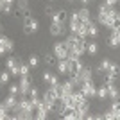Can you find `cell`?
Segmentation results:
<instances>
[{"label":"cell","mask_w":120,"mask_h":120,"mask_svg":"<svg viewBox=\"0 0 120 120\" xmlns=\"http://www.w3.org/2000/svg\"><path fill=\"white\" fill-rule=\"evenodd\" d=\"M79 90L82 91V95H84L86 99H95V95H97V86H95V82H93V79L84 81V82L81 84Z\"/></svg>","instance_id":"obj_1"},{"label":"cell","mask_w":120,"mask_h":120,"mask_svg":"<svg viewBox=\"0 0 120 120\" xmlns=\"http://www.w3.org/2000/svg\"><path fill=\"white\" fill-rule=\"evenodd\" d=\"M13 50H15V43H13V40L7 38V36L0 34V52H2V56H4V54H11Z\"/></svg>","instance_id":"obj_2"},{"label":"cell","mask_w":120,"mask_h":120,"mask_svg":"<svg viewBox=\"0 0 120 120\" xmlns=\"http://www.w3.org/2000/svg\"><path fill=\"white\" fill-rule=\"evenodd\" d=\"M52 52H54V56L57 57V59H68V49L65 47V43H63V41H57V43H54V47H52Z\"/></svg>","instance_id":"obj_3"},{"label":"cell","mask_w":120,"mask_h":120,"mask_svg":"<svg viewBox=\"0 0 120 120\" xmlns=\"http://www.w3.org/2000/svg\"><path fill=\"white\" fill-rule=\"evenodd\" d=\"M18 84H20V97H27L30 86H32L29 75H20V82H18Z\"/></svg>","instance_id":"obj_4"},{"label":"cell","mask_w":120,"mask_h":120,"mask_svg":"<svg viewBox=\"0 0 120 120\" xmlns=\"http://www.w3.org/2000/svg\"><path fill=\"white\" fill-rule=\"evenodd\" d=\"M16 104H18V95H13V93H9V95H7L2 102H0V106H2V108H5L9 113H11V109H13Z\"/></svg>","instance_id":"obj_5"},{"label":"cell","mask_w":120,"mask_h":120,"mask_svg":"<svg viewBox=\"0 0 120 120\" xmlns=\"http://www.w3.org/2000/svg\"><path fill=\"white\" fill-rule=\"evenodd\" d=\"M50 36H54V38H57V36H63L66 32V27L65 23H57V22H52L50 23Z\"/></svg>","instance_id":"obj_6"},{"label":"cell","mask_w":120,"mask_h":120,"mask_svg":"<svg viewBox=\"0 0 120 120\" xmlns=\"http://www.w3.org/2000/svg\"><path fill=\"white\" fill-rule=\"evenodd\" d=\"M68 20V13L65 9H56L54 15H52V22H57V23H66Z\"/></svg>","instance_id":"obj_7"},{"label":"cell","mask_w":120,"mask_h":120,"mask_svg":"<svg viewBox=\"0 0 120 120\" xmlns=\"http://www.w3.org/2000/svg\"><path fill=\"white\" fill-rule=\"evenodd\" d=\"M106 86H108V99H111V100L120 99V90L116 88L115 82H106Z\"/></svg>","instance_id":"obj_8"},{"label":"cell","mask_w":120,"mask_h":120,"mask_svg":"<svg viewBox=\"0 0 120 120\" xmlns=\"http://www.w3.org/2000/svg\"><path fill=\"white\" fill-rule=\"evenodd\" d=\"M43 81H45L49 86H56V84H59V77L56 74H52V72H43Z\"/></svg>","instance_id":"obj_9"},{"label":"cell","mask_w":120,"mask_h":120,"mask_svg":"<svg viewBox=\"0 0 120 120\" xmlns=\"http://www.w3.org/2000/svg\"><path fill=\"white\" fill-rule=\"evenodd\" d=\"M56 70L59 75H68V59H57V65H56Z\"/></svg>","instance_id":"obj_10"},{"label":"cell","mask_w":120,"mask_h":120,"mask_svg":"<svg viewBox=\"0 0 120 120\" xmlns=\"http://www.w3.org/2000/svg\"><path fill=\"white\" fill-rule=\"evenodd\" d=\"M79 79L84 82V81H90V79H93V70H91L90 66H82V70L79 72Z\"/></svg>","instance_id":"obj_11"},{"label":"cell","mask_w":120,"mask_h":120,"mask_svg":"<svg viewBox=\"0 0 120 120\" xmlns=\"http://www.w3.org/2000/svg\"><path fill=\"white\" fill-rule=\"evenodd\" d=\"M61 90H63V95H61V97L72 95V93H74V90H75V86L72 84V81L68 79V81H65V82H61Z\"/></svg>","instance_id":"obj_12"},{"label":"cell","mask_w":120,"mask_h":120,"mask_svg":"<svg viewBox=\"0 0 120 120\" xmlns=\"http://www.w3.org/2000/svg\"><path fill=\"white\" fill-rule=\"evenodd\" d=\"M108 43H109V47H118L120 45V32L116 29H111V36H109V40H108Z\"/></svg>","instance_id":"obj_13"},{"label":"cell","mask_w":120,"mask_h":120,"mask_svg":"<svg viewBox=\"0 0 120 120\" xmlns=\"http://www.w3.org/2000/svg\"><path fill=\"white\" fill-rule=\"evenodd\" d=\"M86 27H88V36L90 38H97L99 36V27H97V23L93 20L86 22Z\"/></svg>","instance_id":"obj_14"},{"label":"cell","mask_w":120,"mask_h":120,"mask_svg":"<svg viewBox=\"0 0 120 120\" xmlns=\"http://www.w3.org/2000/svg\"><path fill=\"white\" fill-rule=\"evenodd\" d=\"M77 15H79V20L82 22V23H86V22H90V20H91L90 9H86V7H81V9L77 11Z\"/></svg>","instance_id":"obj_15"},{"label":"cell","mask_w":120,"mask_h":120,"mask_svg":"<svg viewBox=\"0 0 120 120\" xmlns=\"http://www.w3.org/2000/svg\"><path fill=\"white\" fill-rule=\"evenodd\" d=\"M95 99H99V100H106V99H108V86H106V84H100L99 88H97Z\"/></svg>","instance_id":"obj_16"},{"label":"cell","mask_w":120,"mask_h":120,"mask_svg":"<svg viewBox=\"0 0 120 120\" xmlns=\"http://www.w3.org/2000/svg\"><path fill=\"white\" fill-rule=\"evenodd\" d=\"M97 52H99V45H97L95 41H86V54L95 56Z\"/></svg>","instance_id":"obj_17"},{"label":"cell","mask_w":120,"mask_h":120,"mask_svg":"<svg viewBox=\"0 0 120 120\" xmlns=\"http://www.w3.org/2000/svg\"><path fill=\"white\" fill-rule=\"evenodd\" d=\"M109 65H111V61H109V59H102V61L99 63V68H97V70H99V74L104 75L106 72L109 70Z\"/></svg>","instance_id":"obj_18"},{"label":"cell","mask_w":120,"mask_h":120,"mask_svg":"<svg viewBox=\"0 0 120 120\" xmlns=\"http://www.w3.org/2000/svg\"><path fill=\"white\" fill-rule=\"evenodd\" d=\"M18 65H20V61L16 59L15 56H11L9 59L5 61V70H13V68H16V66H18Z\"/></svg>","instance_id":"obj_19"},{"label":"cell","mask_w":120,"mask_h":120,"mask_svg":"<svg viewBox=\"0 0 120 120\" xmlns=\"http://www.w3.org/2000/svg\"><path fill=\"white\" fill-rule=\"evenodd\" d=\"M45 65L47 66H56L57 65V57L54 56V52H52V54H45Z\"/></svg>","instance_id":"obj_20"},{"label":"cell","mask_w":120,"mask_h":120,"mask_svg":"<svg viewBox=\"0 0 120 120\" xmlns=\"http://www.w3.org/2000/svg\"><path fill=\"white\" fill-rule=\"evenodd\" d=\"M75 34L79 36V38H82V40H86V38H88V27H86V23L81 25L79 29H77V32H75Z\"/></svg>","instance_id":"obj_21"},{"label":"cell","mask_w":120,"mask_h":120,"mask_svg":"<svg viewBox=\"0 0 120 120\" xmlns=\"http://www.w3.org/2000/svg\"><path fill=\"white\" fill-rule=\"evenodd\" d=\"M11 77H13V75H11V72H9V70H4L2 74H0V82H2V84H7Z\"/></svg>","instance_id":"obj_22"},{"label":"cell","mask_w":120,"mask_h":120,"mask_svg":"<svg viewBox=\"0 0 120 120\" xmlns=\"http://www.w3.org/2000/svg\"><path fill=\"white\" fill-rule=\"evenodd\" d=\"M102 116H104L106 120H116V111H115V109H111V108H109V109L106 111V113H104Z\"/></svg>","instance_id":"obj_23"},{"label":"cell","mask_w":120,"mask_h":120,"mask_svg":"<svg viewBox=\"0 0 120 120\" xmlns=\"http://www.w3.org/2000/svg\"><path fill=\"white\" fill-rule=\"evenodd\" d=\"M27 63H29V66L30 68H36V66L40 65V59H38V56H29V61H27Z\"/></svg>","instance_id":"obj_24"},{"label":"cell","mask_w":120,"mask_h":120,"mask_svg":"<svg viewBox=\"0 0 120 120\" xmlns=\"http://www.w3.org/2000/svg\"><path fill=\"white\" fill-rule=\"evenodd\" d=\"M9 93H13V95H18V97H20V84H18V82H13V84H9Z\"/></svg>","instance_id":"obj_25"},{"label":"cell","mask_w":120,"mask_h":120,"mask_svg":"<svg viewBox=\"0 0 120 120\" xmlns=\"http://www.w3.org/2000/svg\"><path fill=\"white\" fill-rule=\"evenodd\" d=\"M29 74H30L29 63H20V75H29Z\"/></svg>","instance_id":"obj_26"},{"label":"cell","mask_w":120,"mask_h":120,"mask_svg":"<svg viewBox=\"0 0 120 120\" xmlns=\"http://www.w3.org/2000/svg\"><path fill=\"white\" fill-rule=\"evenodd\" d=\"M27 97H29V99H36V97H40V90H38L36 86H30V90H29V93H27Z\"/></svg>","instance_id":"obj_27"},{"label":"cell","mask_w":120,"mask_h":120,"mask_svg":"<svg viewBox=\"0 0 120 120\" xmlns=\"http://www.w3.org/2000/svg\"><path fill=\"white\" fill-rule=\"evenodd\" d=\"M30 30H32V34H34V32H38V29H40V23H38V20H36V18H32V22H30Z\"/></svg>","instance_id":"obj_28"},{"label":"cell","mask_w":120,"mask_h":120,"mask_svg":"<svg viewBox=\"0 0 120 120\" xmlns=\"http://www.w3.org/2000/svg\"><path fill=\"white\" fill-rule=\"evenodd\" d=\"M54 7H52V5H47V7H45V15L47 16H52V15H54Z\"/></svg>","instance_id":"obj_29"},{"label":"cell","mask_w":120,"mask_h":120,"mask_svg":"<svg viewBox=\"0 0 120 120\" xmlns=\"http://www.w3.org/2000/svg\"><path fill=\"white\" fill-rule=\"evenodd\" d=\"M23 34H27V36L32 34V30H30V25H23Z\"/></svg>","instance_id":"obj_30"},{"label":"cell","mask_w":120,"mask_h":120,"mask_svg":"<svg viewBox=\"0 0 120 120\" xmlns=\"http://www.w3.org/2000/svg\"><path fill=\"white\" fill-rule=\"evenodd\" d=\"M90 2H93V0H81V4H84V5H88Z\"/></svg>","instance_id":"obj_31"},{"label":"cell","mask_w":120,"mask_h":120,"mask_svg":"<svg viewBox=\"0 0 120 120\" xmlns=\"http://www.w3.org/2000/svg\"><path fill=\"white\" fill-rule=\"evenodd\" d=\"M120 23V11H118V15H116V25Z\"/></svg>","instance_id":"obj_32"},{"label":"cell","mask_w":120,"mask_h":120,"mask_svg":"<svg viewBox=\"0 0 120 120\" xmlns=\"http://www.w3.org/2000/svg\"><path fill=\"white\" fill-rule=\"evenodd\" d=\"M0 34H2V25H0Z\"/></svg>","instance_id":"obj_33"},{"label":"cell","mask_w":120,"mask_h":120,"mask_svg":"<svg viewBox=\"0 0 120 120\" xmlns=\"http://www.w3.org/2000/svg\"><path fill=\"white\" fill-rule=\"evenodd\" d=\"M50 2H54V0H50Z\"/></svg>","instance_id":"obj_34"},{"label":"cell","mask_w":120,"mask_h":120,"mask_svg":"<svg viewBox=\"0 0 120 120\" xmlns=\"http://www.w3.org/2000/svg\"><path fill=\"white\" fill-rule=\"evenodd\" d=\"M0 56H2V52H0Z\"/></svg>","instance_id":"obj_35"},{"label":"cell","mask_w":120,"mask_h":120,"mask_svg":"<svg viewBox=\"0 0 120 120\" xmlns=\"http://www.w3.org/2000/svg\"><path fill=\"white\" fill-rule=\"evenodd\" d=\"M118 4H120V0H118Z\"/></svg>","instance_id":"obj_36"}]
</instances>
